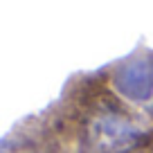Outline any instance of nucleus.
I'll return each mask as SVG.
<instances>
[{
	"instance_id": "1",
	"label": "nucleus",
	"mask_w": 153,
	"mask_h": 153,
	"mask_svg": "<svg viewBox=\"0 0 153 153\" xmlns=\"http://www.w3.org/2000/svg\"><path fill=\"white\" fill-rule=\"evenodd\" d=\"M45 110L72 153H153V117L113 92L99 70L74 72Z\"/></svg>"
},
{
	"instance_id": "2",
	"label": "nucleus",
	"mask_w": 153,
	"mask_h": 153,
	"mask_svg": "<svg viewBox=\"0 0 153 153\" xmlns=\"http://www.w3.org/2000/svg\"><path fill=\"white\" fill-rule=\"evenodd\" d=\"M99 74L124 101L153 115V48L137 45L126 56L99 68Z\"/></svg>"
},
{
	"instance_id": "3",
	"label": "nucleus",
	"mask_w": 153,
	"mask_h": 153,
	"mask_svg": "<svg viewBox=\"0 0 153 153\" xmlns=\"http://www.w3.org/2000/svg\"><path fill=\"white\" fill-rule=\"evenodd\" d=\"M0 153H72L48 110L20 120L0 140Z\"/></svg>"
},
{
	"instance_id": "4",
	"label": "nucleus",
	"mask_w": 153,
	"mask_h": 153,
	"mask_svg": "<svg viewBox=\"0 0 153 153\" xmlns=\"http://www.w3.org/2000/svg\"><path fill=\"white\" fill-rule=\"evenodd\" d=\"M151 117H153V115H151Z\"/></svg>"
}]
</instances>
